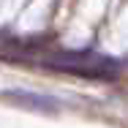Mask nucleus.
I'll return each mask as SVG.
<instances>
[{"mask_svg":"<svg viewBox=\"0 0 128 128\" xmlns=\"http://www.w3.org/2000/svg\"><path fill=\"white\" fill-rule=\"evenodd\" d=\"M44 66L52 71H68L76 76H93V79H106L117 71V63L106 54L90 49H76V52H52L44 57Z\"/></svg>","mask_w":128,"mask_h":128,"instance_id":"obj_1","label":"nucleus"},{"mask_svg":"<svg viewBox=\"0 0 128 128\" xmlns=\"http://www.w3.org/2000/svg\"><path fill=\"white\" fill-rule=\"evenodd\" d=\"M0 98L19 109H30V112H57L60 101L52 96H41V93H27V90H6L0 93Z\"/></svg>","mask_w":128,"mask_h":128,"instance_id":"obj_2","label":"nucleus"}]
</instances>
